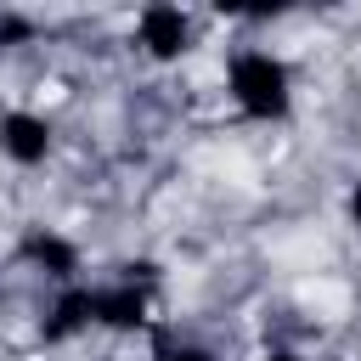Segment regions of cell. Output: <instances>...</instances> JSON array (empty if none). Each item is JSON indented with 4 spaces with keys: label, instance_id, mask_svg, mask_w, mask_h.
Returning <instances> with one entry per match:
<instances>
[{
    "label": "cell",
    "instance_id": "obj_1",
    "mask_svg": "<svg viewBox=\"0 0 361 361\" xmlns=\"http://www.w3.org/2000/svg\"><path fill=\"white\" fill-rule=\"evenodd\" d=\"M220 96L243 124L276 130L299 107V73L276 45H237L220 62Z\"/></svg>",
    "mask_w": 361,
    "mask_h": 361
},
{
    "label": "cell",
    "instance_id": "obj_2",
    "mask_svg": "<svg viewBox=\"0 0 361 361\" xmlns=\"http://www.w3.org/2000/svg\"><path fill=\"white\" fill-rule=\"evenodd\" d=\"M158 282L164 271L152 259H124L113 276H90V316L96 333L107 338H147L164 316H158Z\"/></svg>",
    "mask_w": 361,
    "mask_h": 361
},
{
    "label": "cell",
    "instance_id": "obj_3",
    "mask_svg": "<svg viewBox=\"0 0 361 361\" xmlns=\"http://www.w3.org/2000/svg\"><path fill=\"white\" fill-rule=\"evenodd\" d=\"M203 45V17L192 6H175V0H152L130 17V51L147 62V68H180L192 51Z\"/></svg>",
    "mask_w": 361,
    "mask_h": 361
},
{
    "label": "cell",
    "instance_id": "obj_4",
    "mask_svg": "<svg viewBox=\"0 0 361 361\" xmlns=\"http://www.w3.org/2000/svg\"><path fill=\"white\" fill-rule=\"evenodd\" d=\"M11 265H17L23 276L45 282V293H51V288H73V282L90 276V271H85V243H79L73 231H62V226H45V220H34V226L17 231Z\"/></svg>",
    "mask_w": 361,
    "mask_h": 361
},
{
    "label": "cell",
    "instance_id": "obj_5",
    "mask_svg": "<svg viewBox=\"0 0 361 361\" xmlns=\"http://www.w3.org/2000/svg\"><path fill=\"white\" fill-rule=\"evenodd\" d=\"M56 158V118L34 102H6L0 107V164L11 169H45Z\"/></svg>",
    "mask_w": 361,
    "mask_h": 361
},
{
    "label": "cell",
    "instance_id": "obj_6",
    "mask_svg": "<svg viewBox=\"0 0 361 361\" xmlns=\"http://www.w3.org/2000/svg\"><path fill=\"white\" fill-rule=\"evenodd\" d=\"M34 338L45 350H68L79 338H96V316H90V276L73 288H51L39 316H34Z\"/></svg>",
    "mask_w": 361,
    "mask_h": 361
},
{
    "label": "cell",
    "instance_id": "obj_7",
    "mask_svg": "<svg viewBox=\"0 0 361 361\" xmlns=\"http://www.w3.org/2000/svg\"><path fill=\"white\" fill-rule=\"evenodd\" d=\"M147 361H226L209 338H197V333H186V327H169V322H158L152 333H147Z\"/></svg>",
    "mask_w": 361,
    "mask_h": 361
},
{
    "label": "cell",
    "instance_id": "obj_8",
    "mask_svg": "<svg viewBox=\"0 0 361 361\" xmlns=\"http://www.w3.org/2000/svg\"><path fill=\"white\" fill-rule=\"evenodd\" d=\"M34 39H39V17H28V11H0V51L34 45Z\"/></svg>",
    "mask_w": 361,
    "mask_h": 361
},
{
    "label": "cell",
    "instance_id": "obj_9",
    "mask_svg": "<svg viewBox=\"0 0 361 361\" xmlns=\"http://www.w3.org/2000/svg\"><path fill=\"white\" fill-rule=\"evenodd\" d=\"M248 361H310V355H305L299 344H282V338H271V344H259Z\"/></svg>",
    "mask_w": 361,
    "mask_h": 361
},
{
    "label": "cell",
    "instance_id": "obj_10",
    "mask_svg": "<svg viewBox=\"0 0 361 361\" xmlns=\"http://www.w3.org/2000/svg\"><path fill=\"white\" fill-rule=\"evenodd\" d=\"M338 209H344V226H350V231L361 237V175H355V180L344 186V197H338Z\"/></svg>",
    "mask_w": 361,
    "mask_h": 361
}]
</instances>
